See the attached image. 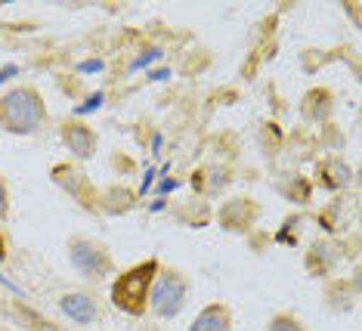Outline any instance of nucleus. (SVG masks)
Wrapping results in <instances>:
<instances>
[{"mask_svg": "<svg viewBox=\"0 0 362 331\" xmlns=\"http://www.w3.org/2000/svg\"><path fill=\"white\" fill-rule=\"evenodd\" d=\"M47 121V105L35 87H16L0 96V127L6 134L28 137Z\"/></svg>", "mask_w": 362, "mask_h": 331, "instance_id": "obj_1", "label": "nucleus"}, {"mask_svg": "<svg viewBox=\"0 0 362 331\" xmlns=\"http://www.w3.org/2000/svg\"><path fill=\"white\" fill-rule=\"evenodd\" d=\"M158 276V260L136 263L134 269L121 272L112 285V303L127 316H143L149 310V288Z\"/></svg>", "mask_w": 362, "mask_h": 331, "instance_id": "obj_2", "label": "nucleus"}, {"mask_svg": "<svg viewBox=\"0 0 362 331\" xmlns=\"http://www.w3.org/2000/svg\"><path fill=\"white\" fill-rule=\"evenodd\" d=\"M186 279L180 276L177 269H158V276H155V282L149 288V307L155 316L161 319H174L180 310H183L186 303Z\"/></svg>", "mask_w": 362, "mask_h": 331, "instance_id": "obj_3", "label": "nucleus"}, {"mask_svg": "<svg viewBox=\"0 0 362 331\" xmlns=\"http://www.w3.org/2000/svg\"><path fill=\"white\" fill-rule=\"evenodd\" d=\"M69 260L71 267H75L84 279H93V282H100L112 272V257L109 251L93 242V238H71L69 242Z\"/></svg>", "mask_w": 362, "mask_h": 331, "instance_id": "obj_4", "label": "nucleus"}, {"mask_svg": "<svg viewBox=\"0 0 362 331\" xmlns=\"http://www.w3.org/2000/svg\"><path fill=\"white\" fill-rule=\"evenodd\" d=\"M257 214H260V208L251 202V198H233V202H226L223 208H220L217 220L226 233H245V229L254 226Z\"/></svg>", "mask_w": 362, "mask_h": 331, "instance_id": "obj_5", "label": "nucleus"}, {"mask_svg": "<svg viewBox=\"0 0 362 331\" xmlns=\"http://www.w3.org/2000/svg\"><path fill=\"white\" fill-rule=\"evenodd\" d=\"M62 139H65V146H69V152L75 155V158H93V152H96V134L87 127V124L69 121L62 127Z\"/></svg>", "mask_w": 362, "mask_h": 331, "instance_id": "obj_6", "label": "nucleus"}, {"mask_svg": "<svg viewBox=\"0 0 362 331\" xmlns=\"http://www.w3.org/2000/svg\"><path fill=\"white\" fill-rule=\"evenodd\" d=\"M59 310L69 316L71 322L78 325H90L96 319V301L84 291H71V294H62L59 297Z\"/></svg>", "mask_w": 362, "mask_h": 331, "instance_id": "obj_7", "label": "nucleus"}, {"mask_svg": "<svg viewBox=\"0 0 362 331\" xmlns=\"http://www.w3.org/2000/svg\"><path fill=\"white\" fill-rule=\"evenodd\" d=\"M53 180L59 183L65 192H71L78 198L84 208H93L96 204V198H90L87 195V177L81 170H75V168H69V164H59V168H53Z\"/></svg>", "mask_w": 362, "mask_h": 331, "instance_id": "obj_8", "label": "nucleus"}, {"mask_svg": "<svg viewBox=\"0 0 362 331\" xmlns=\"http://www.w3.org/2000/svg\"><path fill=\"white\" fill-rule=\"evenodd\" d=\"M189 331H233V316H229L223 303H211L195 316Z\"/></svg>", "mask_w": 362, "mask_h": 331, "instance_id": "obj_9", "label": "nucleus"}, {"mask_svg": "<svg viewBox=\"0 0 362 331\" xmlns=\"http://www.w3.org/2000/svg\"><path fill=\"white\" fill-rule=\"evenodd\" d=\"M316 177H319V186H325V189H344V186H350L353 170H350V164H344L341 158H332V161L319 164Z\"/></svg>", "mask_w": 362, "mask_h": 331, "instance_id": "obj_10", "label": "nucleus"}, {"mask_svg": "<svg viewBox=\"0 0 362 331\" xmlns=\"http://www.w3.org/2000/svg\"><path fill=\"white\" fill-rule=\"evenodd\" d=\"M332 109H334L332 93L322 90V87L310 90V93L303 96V105H300V112H303V118H307V121H325L328 115H332Z\"/></svg>", "mask_w": 362, "mask_h": 331, "instance_id": "obj_11", "label": "nucleus"}, {"mask_svg": "<svg viewBox=\"0 0 362 331\" xmlns=\"http://www.w3.org/2000/svg\"><path fill=\"white\" fill-rule=\"evenodd\" d=\"M337 263V251L328 242H319L310 248L307 254V269L313 272V276H325V272H332V267Z\"/></svg>", "mask_w": 362, "mask_h": 331, "instance_id": "obj_12", "label": "nucleus"}, {"mask_svg": "<svg viewBox=\"0 0 362 331\" xmlns=\"http://www.w3.org/2000/svg\"><path fill=\"white\" fill-rule=\"evenodd\" d=\"M202 173H208V183H199L202 192H220L226 183H229V170L226 168H211V170H202Z\"/></svg>", "mask_w": 362, "mask_h": 331, "instance_id": "obj_13", "label": "nucleus"}, {"mask_svg": "<svg viewBox=\"0 0 362 331\" xmlns=\"http://www.w3.org/2000/svg\"><path fill=\"white\" fill-rule=\"evenodd\" d=\"M269 331H303V325L294 316H288V313H279V316H273V322H269Z\"/></svg>", "mask_w": 362, "mask_h": 331, "instance_id": "obj_14", "label": "nucleus"}, {"mask_svg": "<svg viewBox=\"0 0 362 331\" xmlns=\"http://www.w3.org/2000/svg\"><path fill=\"white\" fill-rule=\"evenodd\" d=\"M6 214H10V195H6V186L0 180V223L6 220Z\"/></svg>", "mask_w": 362, "mask_h": 331, "instance_id": "obj_15", "label": "nucleus"}, {"mask_svg": "<svg viewBox=\"0 0 362 331\" xmlns=\"http://www.w3.org/2000/svg\"><path fill=\"white\" fill-rule=\"evenodd\" d=\"M158 56H161L158 50H149V56H139V59L134 62V69H143V65H149L152 59H158Z\"/></svg>", "mask_w": 362, "mask_h": 331, "instance_id": "obj_16", "label": "nucleus"}, {"mask_svg": "<svg viewBox=\"0 0 362 331\" xmlns=\"http://www.w3.org/2000/svg\"><path fill=\"white\" fill-rule=\"evenodd\" d=\"M81 69H84V71H96V69H103V62H84Z\"/></svg>", "mask_w": 362, "mask_h": 331, "instance_id": "obj_17", "label": "nucleus"}, {"mask_svg": "<svg viewBox=\"0 0 362 331\" xmlns=\"http://www.w3.org/2000/svg\"><path fill=\"white\" fill-rule=\"evenodd\" d=\"M6 257V242H4V236H0V260Z\"/></svg>", "mask_w": 362, "mask_h": 331, "instance_id": "obj_18", "label": "nucleus"}, {"mask_svg": "<svg viewBox=\"0 0 362 331\" xmlns=\"http://www.w3.org/2000/svg\"><path fill=\"white\" fill-rule=\"evenodd\" d=\"M0 331H10V328H4V325H0Z\"/></svg>", "mask_w": 362, "mask_h": 331, "instance_id": "obj_19", "label": "nucleus"}]
</instances>
